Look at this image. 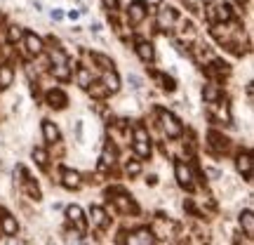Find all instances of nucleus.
Listing matches in <instances>:
<instances>
[{
  "mask_svg": "<svg viewBox=\"0 0 254 245\" xmlns=\"http://www.w3.org/2000/svg\"><path fill=\"white\" fill-rule=\"evenodd\" d=\"M109 196H113V205H116V208H118L123 215H136V212H139L134 198H132V196H129L125 189L113 186V189H109Z\"/></svg>",
  "mask_w": 254,
  "mask_h": 245,
  "instance_id": "nucleus-1",
  "label": "nucleus"
},
{
  "mask_svg": "<svg viewBox=\"0 0 254 245\" xmlns=\"http://www.w3.org/2000/svg\"><path fill=\"white\" fill-rule=\"evenodd\" d=\"M158 116H160V127H163V132L170 137V139H177V137H182L184 125L179 123V118H177L174 113H170V111H160Z\"/></svg>",
  "mask_w": 254,
  "mask_h": 245,
  "instance_id": "nucleus-2",
  "label": "nucleus"
},
{
  "mask_svg": "<svg viewBox=\"0 0 254 245\" xmlns=\"http://www.w3.org/2000/svg\"><path fill=\"white\" fill-rule=\"evenodd\" d=\"M125 17H127V21H129L132 26L144 24L146 17H148V5H146L144 0H134V2H129V5H127Z\"/></svg>",
  "mask_w": 254,
  "mask_h": 245,
  "instance_id": "nucleus-3",
  "label": "nucleus"
},
{
  "mask_svg": "<svg viewBox=\"0 0 254 245\" xmlns=\"http://www.w3.org/2000/svg\"><path fill=\"white\" fill-rule=\"evenodd\" d=\"M153 241H155V236L151 234V229L148 227H141V229H136V231H132L125 241L120 238V243L123 245H153Z\"/></svg>",
  "mask_w": 254,
  "mask_h": 245,
  "instance_id": "nucleus-4",
  "label": "nucleus"
},
{
  "mask_svg": "<svg viewBox=\"0 0 254 245\" xmlns=\"http://www.w3.org/2000/svg\"><path fill=\"white\" fill-rule=\"evenodd\" d=\"M174 179L186 191L193 189V170L186 165V161H177V163H174Z\"/></svg>",
  "mask_w": 254,
  "mask_h": 245,
  "instance_id": "nucleus-5",
  "label": "nucleus"
},
{
  "mask_svg": "<svg viewBox=\"0 0 254 245\" xmlns=\"http://www.w3.org/2000/svg\"><path fill=\"white\" fill-rule=\"evenodd\" d=\"M21 43H24L26 55H31V57H40L43 52H45V43H43V38H38L36 33H31V31H24Z\"/></svg>",
  "mask_w": 254,
  "mask_h": 245,
  "instance_id": "nucleus-6",
  "label": "nucleus"
},
{
  "mask_svg": "<svg viewBox=\"0 0 254 245\" xmlns=\"http://www.w3.org/2000/svg\"><path fill=\"white\" fill-rule=\"evenodd\" d=\"M174 24H177V9L163 2L158 7V28L160 31H170V28H174Z\"/></svg>",
  "mask_w": 254,
  "mask_h": 245,
  "instance_id": "nucleus-7",
  "label": "nucleus"
},
{
  "mask_svg": "<svg viewBox=\"0 0 254 245\" xmlns=\"http://www.w3.org/2000/svg\"><path fill=\"white\" fill-rule=\"evenodd\" d=\"M212 5H214V19H217V24H231L233 17H236V12L233 7L224 2V0H212Z\"/></svg>",
  "mask_w": 254,
  "mask_h": 245,
  "instance_id": "nucleus-8",
  "label": "nucleus"
},
{
  "mask_svg": "<svg viewBox=\"0 0 254 245\" xmlns=\"http://www.w3.org/2000/svg\"><path fill=\"white\" fill-rule=\"evenodd\" d=\"M207 144L212 151H217V154H226L228 146H231V139L226 135H221L217 130H209L207 132Z\"/></svg>",
  "mask_w": 254,
  "mask_h": 245,
  "instance_id": "nucleus-9",
  "label": "nucleus"
},
{
  "mask_svg": "<svg viewBox=\"0 0 254 245\" xmlns=\"http://www.w3.org/2000/svg\"><path fill=\"white\" fill-rule=\"evenodd\" d=\"M90 222H92V227L99 229V231H106V229H109V224H111L106 210L99 208V205H92V208H90Z\"/></svg>",
  "mask_w": 254,
  "mask_h": 245,
  "instance_id": "nucleus-10",
  "label": "nucleus"
},
{
  "mask_svg": "<svg viewBox=\"0 0 254 245\" xmlns=\"http://www.w3.org/2000/svg\"><path fill=\"white\" fill-rule=\"evenodd\" d=\"M236 167L238 172L245 177V182H250L252 179V154L250 151H240L236 158Z\"/></svg>",
  "mask_w": 254,
  "mask_h": 245,
  "instance_id": "nucleus-11",
  "label": "nucleus"
},
{
  "mask_svg": "<svg viewBox=\"0 0 254 245\" xmlns=\"http://www.w3.org/2000/svg\"><path fill=\"white\" fill-rule=\"evenodd\" d=\"M134 50H136V57H139L144 64H151L155 59V47L151 40H136Z\"/></svg>",
  "mask_w": 254,
  "mask_h": 245,
  "instance_id": "nucleus-12",
  "label": "nucleus"
},
{
  "mask_svg": "<svg viewBox=\"0 0 254 245\" xmlns=\"http://www.w3.org/2000/svg\"><path fill=\"white\" fill-rule=\"evenodd\" d=\"M207 111L214 116L217 120H221V123H228L231 120V111H228V104L226 101H212V104H207Z\"/></svg>",
  "mask_w": 254,
  "mask_h": 245,
  "instance_id": "nucleus-13",
  "label": "nucleus"
},
{
  "mask_svg": "<svg viewBox=\"0 0 254 245\" xmlns=\"http://www.w3.org/2000/svg\"><path fill=\"white\" fill-rule=\"evenodd\" d=\"M66 217H68V222H71L80 234L85 231V215H82L80 205H68V208H66Z\"/></svg>",
  "mask_w": 254,
  "mask_h": 245,
  "instance_id": "nucleus-14",
  "label": "nucleus"
},
{
  "mask_svg": "<svg viewBox=\"0 0 254 245\" xmlns=\"http://www.w3.org/2000/svg\"><path fill=\"white\" fill-rule=\"evenodd\" d=\"M59 182L66 186V189H80V172H75V170H71V167H66V170H62V177H59Z\"/></svg>",
  "mask_w": 254,
  "mask_h": 245,
  "instance_id": "nucleus-15",
  "label": "nucleus"
},
{
  "mask_svg": "<svg viewBox=\"0 0 254 245\" xmlns=\"http://www.w3.org/2000/svg\"><path fill=\"white\" fill-rule=\"evenodd\" d=\"M238 222H240V229L245 231V236L252 238L254 236V212H252V208H245V210H243Z\"/></svg>",
  "mask_w": 254,
  "mask_h": 245,
  "instance_id": "nucleus-16",
  "label": "nucleus"
},
{
  "mask_svg": "<svg viewBox=\"0 0 254 245\" xmlns=\"http://www.w3.org/2000/svg\"><path fill=\"white\" fill-rule=\"evenodd\" d=\"M45 101L52 106V109H64L66 104H68V97H66V92H62V90H50L45 94Z\"/></svg>",
  "mask_w": 254,
  "mask_h": 245,
  "instance_id": "nucleus-17",
  "label": "nucleus"
},
{
  "mask_svg": "<svg viewBox=\"0 0 254 245\" xmlns=\"http://www.w3.org/2000/svg\"><path fill=\"white\" fill-rule=\"evenodd\" d=\"M43 137H45L47 144H57V142L62 139V132H59L57 123H52V120H43Z\"/></svg>",
  "mask_w": 254,
  "mask_h": 245,
  "instance_id": "nucleus-18",
  "label": "nucleus"
},
{
  "mask_svg": "<svg viewBox=\"0 0 254 245\" xmlns=\"http://www.w3.org/2000/svg\"><path fill=\"white\" fill-rule=\"evenodd\" d=\"M9 85H14V69L12 64H0V92H5Z\"/></svg>",
  "mask_w": 254,
  "mask_h": 245,
  "instance_id": "nucleus-19",
  "label": "nucleus"
},
{
  "mask_svg": "<svg viewBox=\"0 0 254 245\" xmlns=\"http://www.w3.org/2000/svg\"><path fill=\"white\" fill-rule=\"evenodd\" d=\"M101 82H104V87L109 90V94H116V92L120 90V78H118V73L116 71H104Z\"/></svg>",
  "mask_w": 254,
  "mask_h": 245,
  "instance_id": "nucleus-20",
  "label": "nucleus"
},
{
  "mask_svg": "<svg viewBox=\"0 0 254 245\" xmlns=\"http://www.w3.org/2000/svg\"><path fill=\"white\" fill-rule=\"evenodd\" d=\"M113 163H116V149L113 146H106L104 149V154H101V163H99V170L101 172H109L111 167H113Z\"/></svg>",
  "mask_w": 254,
  "mask_h": 245,
  "instance_id": "nucleus-21",
  "label": "nucleus"
},
{
  "mask_svg": "<svg viewBox=\"0 0 254 245\" xmlns=\"http://www.w3.org/2000/svg\"><path fill=\"white\" fill-rule=\"evenodd\" d=\"M0 229H2V234H5V236H17L19 224H17V219L12 217V215H2V219H0Z\"/></svg>",
  "mask_w": 254,
  "mask_h": 245,
  "instance_id": "nucleus-22",
  "label": "nucleus"
},
{
  "mask_svg": "<svg viewBox=\"0 0 254 245\" xmlns=\"http://www.w3.org/2000/svg\"><path fill=\"white\" fill-rule=\"evenodd\" d=\"M219 97H221V87H219L217 82H207V85L202 87V99L207 101V104L219 101Z\"/></svg>",
  "mask_w": 254,
  "mask_h": 245,
  "instance_id": "nucleus-23",
  "label": "nucleus"
},
{
  "mask_svg": "<svg viewBox=\"0 0 254 245\" xmlns=\"http://www.w3.org/2000/svg\"><path fill=\"white\" fill-rule=\"evenodd\" d=\"M52 76H55L57 81H71V69H68V64L64 62V64H52Z\"/></svg>",
  "mask_w": 254,
  "mask_h": 245,
  "instance_id": "nucleus-24",
  "label": "nucleus"
},
{
  "mask_svg": "<svg viewBox=\"0 0 254 245\" xmlns=\"http://www.w3.org/2000/svg\"><path fill=\"white\" fill-rule=\"evenodd\" d=\"M73 73H75V82H78L80 87H85V90H87V87H90V82H92L90 69H85V66H78V69H75Z\"/></svg>",
  "mask_w": 254,
  "mask_h": 245,
  "instance_id": "nucleus-25",
  "label": "nucleus"
},
{
  "mask_svg": "<svg viewBox=\"0 0 254 245\" xmlns=\"http://www.w3.org/2000/svg\"><path fill=\"white\" fill-rule=\"evenodd\" d=\"M31 156H33V161H36L38 167H47V163H50V154H47L45 146H36V149L31 151Z\"/></svg>",
  "mask_w": 254,
  "mask_h": 245,
  "instance_id": "nucleus-26",
  "label": "nucleus"
},
{
  "mask_svg": "<svg viewBox=\"0 0 254 245\" xmlns=\"http://www.w3.org/2000/svg\"><path fill=\"white\" fill-rule=\"evenodd\" d=\"M92 62L97 64L101 71H113V69H116L113 59H111V57H106V55H92Z\"/></svg>",
  "mask_w": 254,
  "mask_h": 245,
  "instance_id": "nucleus-27",
  "label": "nucleus"
},
{
  "mask_svg": "<svg viewBox=\"0 0 254 245\" xmlns=\"http://www.w3.org/2000/svg\"><path fill=\"white\" fill-rule=\"evenodd\" d=\"M90 97L92 99H106L109 97V90L104 87V82H90Z\"/></svg>",
  "mask_w": 254,
  "mask_h": 245,
  "instance_id": "nucleus-28",
  "label": "nucleus"
},
{
  "mask_svg": "<svg viewBox=\"0 0 254 245\" xmlns=\"http://www.w3.org/2000/svg\"><path fill=\"white\" fill-rule=\"evenodd\" d=\"M21 184H24V191H26L31 198H33V200H40V189H38V184L33 182L31 177H26V179H24Z\"/></svg>",
  "mask_w": 254,
  "mask_h": 245,
  "instance_id": "nucleus-29",
  "label": "nucleus"
},
{
  "mask_svg": "<svg viewBox=\"0 0 254 245\" xmlns=\"http://www.w3.org/2000/svg\"><path fill=\"white\" fill-rule=\"evenodd\" d=\"M21 38H24V28L17 26V24L7 26V43H12V45H14V43H19Z\"/></svg>",
  "mask_w": 254,
  "mask_h": 245,
  "instance_id": "nucleus-30",
  "label": "nucleus"
},
{
  "mask_svg": "<svg viewBox=\"0 0 254 245\" xmlns=\"http://www.w3.org/2000/svg\"><path fill=\"white\" fill-rule=\"evenodd\" d=\"M134 154L139 158H148L151 156V142H134Z\"/></svg>",
  "mask_w": 254,
  "mask_h": 245,
  "instance_id": "nucleus-31",
  "label": "nucleus"
},
{
  "mask_svg": "<svg viewBox=\"0 0 254 245\" xmlns=\"http://www.w3.org/2000/svg\"><path fill=\"white\" fill-rule=\"evenodd\" d=\"M132 139H134V142H151V137H148L144 125H136L134 130H132Z\"/></svg>",
  "mask_w": 254,
  "mask_h": 245,
  "instance_id": "nucleus-32",
  "label": "nucleus"
},
{
  "mask_svg": "<svg viewBox=\"0 0 254 245\" xmlns=\"http://www.w3.org/2000/svg\"><path fill=\"white\" fill-rule=\"evenodd\" d=\"M125 172H127V177H136V174L141 172V163H139V161H132V163H127Z\"/></svg>",
  "mask_w": 254,
  "mask_h": 245,
  "instance_id": "nucleus-33",
  "label": "nucleus"
},
{
  "mask_svg": "<svg viewBox=\"0 0 254 245\" xmlns=\"http://www.w3.org/2000/svg\"><path fill=\"white\" fill-rule=\"evenodd\" d=\"M127 82L132 85V90H141V78L136 73H127Z\"/></svg>",
  "mask_w": 254,
  "mask_h": 245,
  "instance_id": "nucleus-34",
  "label": "nucleus"
},
{
  "mask_svg": "<svg viewBox=\"0 0 254 245\" xmlns=\"http://www.w3.org/2000/svg\"><path fill=\"white\" fill-rule=\"evenodd\" d=\"M101 2H104V7L109 9V12H116L120 7V0H101Z\"/></svg>",
  "mask_w": 254,
  "mask_h": 245,
  "instance_id": "nucleus-35",
  "label": "nucleus"
},
{
  "mask_svg": "<svg viewBox=\"0 0 254 245\" xmlns=\"http://www.w3.org/2000/svg\"><path fill=\"white\" fill-rule=\"evenodd\" d=\"M50 17L55 19V21H62V19H64V12H62V9H52V14H50Z\"/></svg>",
  "mask_w": 254,
  "mask_h": 245,
  "instance_id": "nucleus-36",
  "label": "nucleus"
},
{
  "mask_svg": "<svg viewBox=\"0 0 254 245\" xmlns=\"http://www.w3.org/2000/svg\"><path fill=\"white\" fill-rule=\"evenodd\" d=\"M80 17V12H78V9H71V12H68V19H78Z\"/></svg>",
  "mask_w": 254,
  "mask_h": 245,
  "instance_id": "nucleus-37",
  "label": "nucleus"
}]
</instances>
